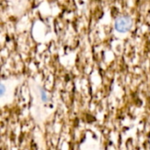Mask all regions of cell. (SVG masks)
I'll use <instances>...</instances> for the list:
<instances>
[{
  "label": "cell",
  "instance_id": "6da1fadb",
  "mask_svg": "<svg viewBox=\"0 0 150 150\" xmlns=\"http://www.w3.org/2000/svg\"><path fill=\"white\" fill-rule=\"evenodd\" d=\"M132 26V19L127 15L120 16L115 21V29L120 33H127Z\"/></svg>",
  "mask_w": 150,
  "mask_h": 150
},
{
  "label": "cell",
  "instance_id": "7a4b0ae2",
  "mask_svg": "<svg viewBox=\"0 0 150 150\" xmlns=\"http://www.w3.org/2000/svg\"><path fill=\"white\" fill-rule=\"evenodd\" d=\"M40 94H41V98L43 99V101H46L47 100V94H46V92L44 91H41Z\"/></svg>",
  "mask_w": 150,
  "mask_h": 150
},
{
  "label": "cell",
  "instance_id": "3957f363",
  "mask_svg": "<svg viewBox=\"0 0 150 150\" xmlns=\"http://www.w3.org/2000/svg\"><path fill=\"white\" fill-rule=\"evenodd\" d=\"M4 91H5L4 85V84H2V85H1V95H4Z\"/></svg>",
  "mask_w": 150,
  "mask_h": 150
}]
</instances>
